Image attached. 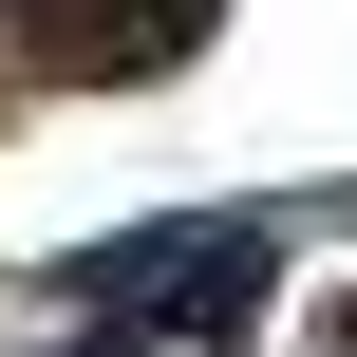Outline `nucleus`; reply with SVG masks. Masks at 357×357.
I'll use <instances>...</instances> for the list:
<instances>
[{
  "instance_id": "nucleus-1",
  "label": "nucleus",
  "mask_w": 357,
  "mask_h": 357,
  "mask_svg": "<svg viewBox=\"0 0 357 357\" xmlns=\"http://www.w3.org/2000/svg\"><path fill=\"white\" fill-rule=\"evenodd\" d=\"M75 357H132V339H75Z\"/></svg>"
}]
</instances>
